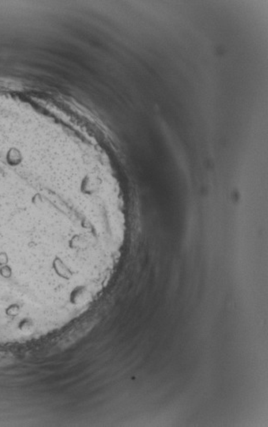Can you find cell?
<instances>
[{
	"mask_svg": "<svg viewBox=\"0 0 268 427\" xmlns=\"http://www.w3.org/2000/svg\"><path fill=\"white\" fill-rule=\"evenodd\" d=\"M96 323L94 319H89V320L80 322L75 328L70 329L68 332H66L61 337V339L57 341V344L52 348V354L64 351L66 348L75 344L77 341L83 339L84 337L86 336L87 334L94 328Z\"/></svg>",
	"mask_w": 268,
	"mask_h": 427,
	"instance_id": "1",
	"label": "cell"
}]
</instances>
